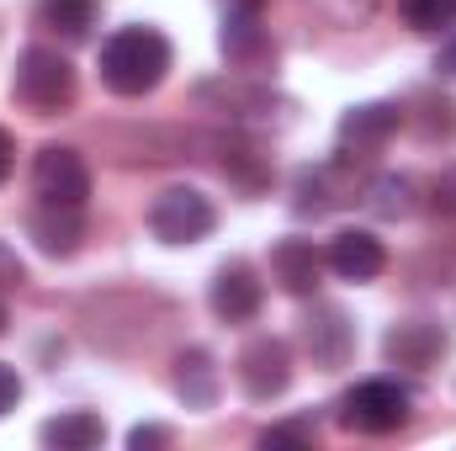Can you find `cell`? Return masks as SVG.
<instances>
[{"mask_svg":"<svg viewBox=\"0 0 456 451\" xmlns=\"http://www.w3.org/2000/svg\"><path fill=\"white\" fill-rule=\"evenodd\" d=\"M324 266H330L335 276H345V282H377V276L387 271V250H382L377 234H366V228H345V234L330 239Z\"/></svg>","mask_w":456,"mask_h":451,"instance_id":"8fae6325","label":"cell"},{"mask_svg":"<svg viewBox=\"0 0 456 451\" xmlns=\"http://www.w3.org/2000/svg\"><path fill=\"white\" fill-rule=\"evenodd\" d=\"M409 409H414V398H409L403 382H393V377H366V382H355V388L345 393L340 420H345V430H355V436H387V430H398V425L409 420Z\"/></svg>","mask_w":456,"mask_h":451,"instance_id":"277c9868","label":"cell"},{"mask_svg":"<svg viewBox=\"0 0 456 451\" xmlns=\"http://www.w3.org/2000/svg\"><path fill=\"white\" fill-rule=\"evenodd\" d=\"M27 234H32V244H37L43 255L64 260V255H75V250H80V239H86V218H80V208L43 202V208H32V213H27Z\"/></svg>","mask_w":456,"mask_h":451,"instance_id":"7c38bea8","label":"cell"},{"mask_svg":"<svg viewBox=\"0 0 456 451\" xmlns=\"http://www.w3.org/2000/svg\"><path fill=\"white\" fill-rule=\"evenodd\" d=\"M5 324H11V314H5V303H0V335H5Z\"/></svg>","mask_w":456,"mask_h":451,"instance_id":"f1b7e54d","label":"cell"},{"mask_svg":"<svg viewBox=\"0 0 456 451\" xmlns=\"http://www.w3.org/2000/svg\"><path fill=\"white\" fill-rule=\"evenodd\" d=\"M371 208H377L382 218H403V213H409V181H403V176H382V181L371 186Z\"/></svg>","mask_w":456,"mask_h":451,"instance_id":"ffe728a7","label":"cell"},{"mask_svg":"<svg viewBox=\"0 0 456 451\" xmlns=\"http://www.w3.org/2000/svg\"><path fill=\"white\" fill-rule=\"evenodd\" d=\"M165 75H170V37L159 27L133 21V27H117L107 37V48H102V86L112 96H127V102L149 96Z\"/></svg>","mask_w":456,"mask_h":451,"instance_id":"6da1fadb","label":"cell"},{"mask_svg":"<svg viewBox=\"0 0 456 451\" xmlns=\"http://www.w3.org/2000/svg\"><path fill=\"white\" fill-rule=\"evenodd\" d=\"M398 122H403V107H393V102L350 107V112L340 117V149L345 154H371V149H382V144L398 133Z\"/></svg>","mask_w":456,"mask_h":451,"instance_id":"4fadbf2b","label":"cell"},{"mask_svg":"<svg viewBox=\"0 0 456 451\" xmlns=\"http://www.w3.org/2000/svg\"><path fill=\"white\" fill-rule=\"evenodd\" d=\"M27 282V266H21V255L11 250V244H0V287H21Z\"/></svg>","mask_w":456,"mask_h":451,"instance_id":"603a6c76","label":"cell"},{"mask_svg":"<svg viewBox=\"0 0 456 451\" xmlns=\"http://www.w3.org/2000/svg\"><path fill=\"white\" fill-rule=\"evenodd\" d=\"M32 192L43 202H64V208H86L91 197V170L80 160V149L69 144H43L32 160Z\"/></svg>","mask_w":456,"mask_h":451,"instance_id":"52a82bcc","label":"cell"},{"mask_svg":"<svg viewBox=\"0 0 456 451\" xmlns=\"http://www.w3.org/2000/svg\"><path fill=\"white\" fill-rule=\"evenodd\" d=\"M175 393L186 409H213L218 404V366L208 350H181L175 356Z\"/></svg>","mask_w":456,"mask_h":451,"instance_id":"2e32d148","label":"cell"},{"mask_svg":"<svg viewBox=\"0 0 456 451\" xmlns=\"http://www.w3.org/2000/svg\"><path fill=\"white\" fill-rule=\"evenodd\" d=\"M436 70H441V75H452V80H456V32L446 37V43H441V53H436Z\"/></svg>","mask_w":456,"mask_h":451,"instance_id":"484cf974","label":"cell"},{"mask_svg":"<svg viewBox=\"0 0 456 451\" xmlns=\"http://www.w3.org/2000/svg\"><path fill=\"white\" fill-rule=\"evenodd\" d=\"M314 441H319L314 420H292V425H271V430H260V447H314Z\"/></svg>","mask_w":456,"mask_h":451,"instance_id":"7402d4cb","label":"cell"},{"mask_svg":"<svg viewBox=\"0 0 456 451\" xmlns=\"http://www.w3.org/2000/svg\"><path fill=\"white\" fill-rule=\"evenodd\" d=\"M218 48L239 75H260L271 59H276V43L260 21V11H224V27H218Z\"/></svg>","mask_w":456,"mask_h":451,"instance_id":"ba28073f","label":"cell"},{"mask_svg":"<svg viewBox=\"0 0 456 451\" xmlns=\"http://www.w3.org/2000/svg\"><path fill=\"white\" fill-rule=\"evenodd\" d=\"M127 447H133V451H143V447H170V430H165V425H133Z\"/></svg>","mask_w":456,"mask_h":451,"instance_id":"d4e9b609","label":"cell"},{"mask_svg":"<svg viewBox=\"0 0 456 451\" xmlns=\"http://www.w3.org/2000/svg\"><path fill=\"white\" fill-rule=\"evenodd\" d=\"M11 165H16V144H11V133L0 127V186H5V176H11Z\"/></svg>","mask_w":456,"mask_h":451,"instance_id":"4316f807","label":"cell"},{"mask_svg":"<svg viewBox=\"0 0 456 451\" xmlns=\"http://www.w3.org/2000/svg\"><path fill=\"white\" fill-rule=\"evenodd\" d=\"M11 91H16V102L21 107H32V112H64V107H75V64L59 53V48H43V43H32V48H21V59H16V75H11Z\"/></svg>","mask_w":456,"mask_h":451,"instance_id":"7a4b0ae2","label":"cell"},{"mask_svg":"<svg viewBox=\"0 0 456 451\" xmlns=\"http://www.w3.org/2000/svg\"><path fill=\"white\" fill-rule=\"evenodd\" d=\"M303 350L319 372H340L355 350V324L345 319V308L335 303H319L308 319H303Z\"/></svg>","mask_w":456,"mask_h":451,"instance_id":"9c48e42d","label":"cell"},{"mask_svg":"<svg viewBox=\"0 0 456 451\" xmlns=\"http://www.w3.org/2000/svg\"><path fill=\"white\" fill-rule=\"evenodd\" d=\"M197 102L218 107L233 122H260V127L292 122V102L276 96L271 86H255V80H208V86H197Z\"/></svg>","mask_w":456,"mask_h":451,"instance_id":"5b68a950","label":"cell"},{"mask_svg":"<svg viewBox=\"0 0 456 451\" xmlns=\"http://www.w3.org/2000/svg\"><path fill=\"white\" fill-rule=\"evenodd\" d=\"M37 16H43V27H53L59 37L80 43V37H91V27H96L102 5H96V0H43V5H37Z\"/></svg>","mask_w":456,"mask_h":451,"instance_id":"ac0fdd59","label":"cell"},{"mask_svg":"<svg viewBox=\"0 0 456 451\" xmlns=\"http://www.w3.org/2000/svg\"><path fill=\"white\" fill-rule=\"evenodd\" d=\"M403 21L414 32H441V27H456V0H398Z\"/></svg>","mask_w":456,"mask_h":451,"instance_id":"d6986e66","label":"cell"},{"mask_svg":"<svg viewBox=\"0 0 456 451\" xmlns=\"http://www.w3.org/2000/svg\"><path fill=\"white\" fill-rule=\"evenodd\" d=\"M228 11H260V5H265V0H224Z\"/></svg>","mask_w":456,"mask_h":451,"instance_id":"83f0119b","label":"cell"},{"mask_svg":"<svg viewBox=\"0 0 456 451\" xmlns=\"http://www.w3.org/2000/svg\"><path fill=\"white\" fill-rule=\"evenodd\" d=\"M382 350H387L393 366L425 372V366H436V361L446 356V335H441V324H430V319H409V324H393V330H387Z\"/></svg>","mask_w":456,"mask_h":451,"instance_id":"5bb4252c","label":"cell"},{"mask_svg":"<svg viewBox=\"0 0 456 451\" xmlns=\"http://www.w3.org/2000/svg\"><path fill=\"white\" fill-rule=\"evenodd\" d=\"M218 228V208L197 192V186H170L149 202V234L170 250L181 244H202L208 234Z\"/></svg>","mask_w":456,"mask_h":451,"instance_id":"3957f363","label":"cell"},{"mask_svg":"<svg viewBox=\"0 0 456 451\" xmlns=\"http://www.w3.org/2000/svg\"><path fill=\"white\" fill-rule=\"evenodd\" d=\"M37 436H43V447H53V451H96L107 441V425L91 409H69V414H53Z\"/></svg>","mask_w":456,"mask_h":451,"instance_id":"e0dca14e","label":"cell"},{"mask_svg":"<svg viewBox=\"0 0 456 451\" xmlns=\"http://www.w3.org/2000/svg\"><path fill=\"white\" fill-rule=\"evenodd\" d=\"M319 271H324V255L308 244V239H281L271 250V276L281 282V292L292 298H308L319 287Z\"/></svg>","mask_w":456,"mask_h":451,"instance_id":"9a60e30c","label":"cell"},{"mask_svg":"<svg viewBox=\"0 0 456 451\" xmlns=\"http://www.w3.org/2000/svg\"><path fill=\"white\" fill-rule=\"evenodd\" d=\"M260 298H265V287H260L255 266H244V260L218 266V276H213V287H208V303H213V314H218L224 324H249V319L260 314Z\"/></svg>","mask_w":456,"mask_h":451,"instance_id":"30bf717a","label":"cell"},{"mask_svg":"<svg viewBox=\"0 0 456 451\" xmlns=\"http://www.w3.org/2000/svg\"><path fill=\"white\" fill-rule=\"evenodd\" d=\"M308 5H314L319 16H330L335 27H355V21H366L382 0H308Z\"/></svg>","mask_w":456,"mask_h":451,"instance_id":"44dd1931","label":"cell"},{"mask_svg":"<svg viewBox=\"0 0 456 451\" xmlns=\"http://www.w3.org/2000/svg\"><path fill=\"white\" fill-rule=\"evenodd\" d=\"M233 372H239V388H244L255 404H271V398H281L287 382H292V345L276 340V335H255L239 350Z\"/></svg>","mask_w":456,"mask_h":451,"instance_id":"8992f818","label":"cell"},{"mask_svg":"<svg viewBox=\"0 0 456 451\" xmlns=\"http://www.w3.org/2000/svg\"><path fill=\"white\" fill-rule=\"evenodd\" d=\"M16 404H21V377H16V372L0 361V414H11Z\"/></svg>","mask_w":456,"mask_h":451,"instance_id":"cb8c5ba5","label":"cell"}]
</instances>
